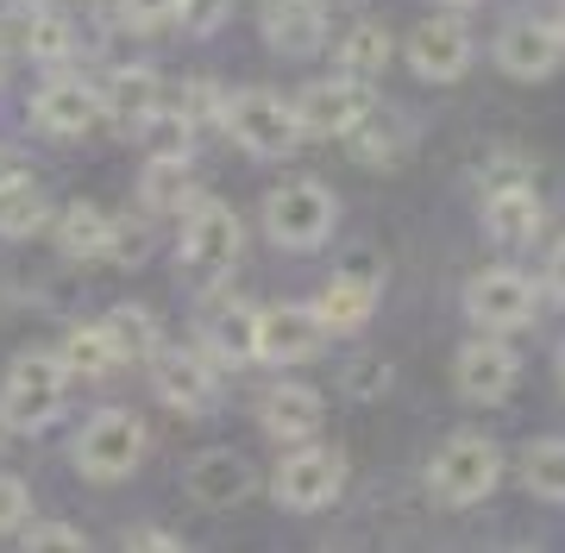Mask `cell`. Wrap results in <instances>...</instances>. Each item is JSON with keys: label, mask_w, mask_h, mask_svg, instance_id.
Segmentation results:
<instances>
[{"label": "cell", "mask_w": 565, "mask_h": 553, "mask_svg": "<svg viewBox=\"0 0 565 553\" xmlns=\"http://www.w3.org/2000/svg\"><path fill=\"white\" fill-rule=\"evenodd\" d=\"M497 485H503V447H497L484 428L446 434L440 447H434V459H427V491H434V503H446V510H471V503H484Z\"/></svg>", "instance_id": "1"}, {"label": "cell", "mask_w": 565, "mask_h": 553, "mask_svg": "<svg viewBox=\"0 0 565 553\" xmlns=\"http://www.w3.org/2000/svg\"><path fill=\"white\" fill-rule=\"evenodd\" d=\"M70 359L63 352H20L13 365H7V384H0V422L13 434H44L51 422L63 415V396H70Z\"/></svg>", "instance_id": "2"}, {"label": "cell", "mask_w": 565, "mask_h": 553, "mask_svg": "<svg viewBox=\"0 0 565 553\" xmlns=\"http://www.w3.org/2000/svg\"><path fill=\"white\" fill-rule=\"evenodd\" d=\"M221 126L233 132V145H239L245 158H258V164L296 158V145L308 139L302 120H296V102H282L270 88H239V95H226Z\"/></svg>", "instance_id": "3"}, {"label": "cell", "mask_w": 565, "mask_h": 553, "mask_svg": "<svg viewBox=\"0 0 565 553\" xmlns=\"http://www.w3.org/2000/svg\"><path fill=\"white\" fill-rule=\"evenodd\" d=\"M345 478H352V466H345L340 447L302 440V447H282L277 471H270V497H277V510H289V515H321V510L340 503Z\"/></svg>", "instance_id": "4"}, {"label": "cell", "mask_w": 565, "mask_h": 553, "mask_svg": "<svg viewBox=\"0 0 565 553\" xmlns=\"http://www.w3.org/2000/svg\"><path fill=\"white\" fill-rule=\"evenodd\" d=\"M333 226H340V195L315 177H289L282 189L264 195V233H270V246L282 252H315L333 240Z\"/></svg>", "instance_id": "5"}, {"label": "cell", "mask_w": 565, "mask_h": 553, "mask_svg": "<svg viewBox=\"0 0 565 553\" xmlns=\"http://www.w3.org/2000/svg\"><path fill=\"white\" fill-rule=\"evenodd\" d=\"M239 246H245V226H239V208L221 202V195H202L189 202L182 214V233H177V258L195 284H214L226 270L239 265Z\"/></svg>", "instance_id": "6"}, {"label": "cell", "mask_w": 565, "mask_h": 553, "mask_svg": "<svg viewBox=\"0 0 565 553\" xmlns=\"http://www.w3.org/2000/svg\"><path fill=\"white\" fill-rule=\"evenodd\" d=\"M465 321L484 333H522L534 328V315H541V284L515 265H490V270H471L465 277Z\"/></svg>", "instance_id": "7"}, {"label": "cell", "mask_w": 565, "mask_h": 553, "mask_svg": "<svg viewBox=\"0 0 565 553\" xmlns=\"http://www.w3.org/2000/svg\"><path fill=\"white\" fill-rule=\"evenodd\" d=\"M522 384V352L509 347V333H471L459 352H452V390H459L465 403H478V410H497L509 403Z\"/></svg>", "instance_id": "8"}, {"label": "cell", "mask_w": 565, "mask_h": 553, "mask_svg": "<svg viewBox=\"0 0 565 553\" xmlns=\"http://www.w3.org/2000/svg\"><path fill=\"white\" fill-rule=\"evenodd\" d=\"M145 459V422L132 410H102L76 434V471L95 485H120Z\"/></svg>", "instance_id": "9"}, {"label": "cell", "mask_w": 565, "mask_h": 553, "mask_svg": "<svg viewBox=\"0 0 565 553\" xmlns=\"http://www.w3.org/2000/svg\"><path fill=\"white\" fill-rule=\"evenodd\" d=\"M145 365H151V390H158L170 410L214 415V403H221V365L202 347H158Z\"/></svg>", "instance_id": "10"}, {"label": "cell", "mask_w": 565, "mask_h": 553, "mask_svg": "<svg viewBox=\"0 0 565 553\" xmlns=\"http://www.w3.org/2000/svg\"><path fill=\"white\" fill-rule=\"evenodd\" d=\"M403 63L422 83H459L465 70L478 63V39H471V25H465L459 13H434V20H422L408 32Z\"/></svg>", "instance_id": "11"}, {"label": "cell", "mask_w": 565, "mask_h": 553, "mask_svg": "<svg viewBox=\"0 0 565 553\" xmlns=\"http://www.w3.org/2000/svg\"><path fill=\"white\" fill-rule=\"evenodd\" d=\"M490 57H497V70H503L509 83H546V76H559L565 39H559V25L553 20L515 13V20H503V32H497V44H490Z\"/></svg>", "instance_id": "12"}, {"label": "cell", "mask_w": 565, "mask_h": 553, "mask_svg": "<svg viewBox=\"0 0 565 553\" xmlns=\"http://www.w3.org/2000/svg\"><path fill=\"white\" fill-rule=\"evenodd\" d=\"M371 107H377L371 83L340 70V76H321V83H308L302 95H296V120H302L308 139H345Z\"/></svg>", "instance_id": "13"}, {"label": "cell", "mask_w": 565, "mask_h": 553, "mask_svg": "<svg viewBox=\"0 0 565 553\" xmlns=\"http://www.w3.org/2000/svg\"><path fill=\"white\" fill-rule=\"evenodd\" d=\"M327 347V321L315 302L258 308V365H308Z\"/></svg>", "instance_id": "14"}, {"label": "cell", "mask_w": 565, "mask_h": 553, "mask_svg": "<svg viewBox=\"0 0 565 553\" xmlns=\"http://www.w3.org/2000/svg\"><path fill=\"white\" fill-rule=\"evenodd\" d=\"M182 491L195 497L202 510H239L245 497L258 491V471H252V459L233 447H207L189 459V478H182Z\"/></svg>", "instance_id": "15"}, {"label": "cell", "mask_w": 565, "mask_h": 553, "mask_svg": "<svg viewBox=\"0 0 565 553\" xmlns=\"http://www.w3.org/2000/svg\"><path fill=\"white\" fill-rule=\"evenodd\" d=\"M377 302H384V270H377V265H345V270H333V277L321 284V296H315L327 333H359L364 321L377 315Z\"/></svg>", "instance_id": "16"}, {"label": "cell", "mask_w": 565, "mask_h": 553, "mask_svg": "<svg viewBox=\"0 0 565 553\" xmlns=\"http://www.w3.org/2000/svg\"><path fill=\"white\" fill-rule=\"evenodd\" d=\"M32 120L44 132H57V139H82V132H95L107 120L102 107V88L82 83V76H51V83L32 95Z\"/></svg>", "instance_id": "17"}, {"label": "cell", "mask_w": 565, "mask_h": 553, "mask_svg": "<svg viewBox=\"0 0 565 553\" xmlns=\"http://www.w3.org/2000/svg\"><path fill=\"white\" fill-rule=\"evenodd\" d=\"M327 422V396L315 384H277L258 396V428L277 440V447H302L315 440Z\"/></svg>", "instance_id": "18"}, {"label": "cell", "mask_w": 565, "mask_h": 553, "mask_svg": "<svg viewBox=\"0 0 565 553\" xmlns=\"http://www.w3.org/2000/svg\"><path fill=\"white\" fill-rule=\"evenodd\" d=\"M478 221H484V240L497 252H527L534 240H541V226H546V202H541L534 183L503 189V195H484V202H478Z\"/></svg>", "instance_id": "19"}, {"label": "cell", "mask_w": 565, "mask_h": 553, "mask_svg": "<svg viewBox=\"0 0 565 553\" xmlns=\"http://www.w3.org/2000/svg\"><path fill=\"white\" fill-rule=\"evenodd\" d=\"M264 44L277 57H315L327 44V7L321 0H264Z\"/></svg>", "instance_id": "20"}, {"label": "cell", "mask_w": 565, "mask_h": 553, "mask_svg": "<svg viewBox=\"0 0 565 553\" xmlns=\"http://www.w3.org/2000/svg\"><path fill=\"white\" fill-rule=\"evenodd\" d=\"M202 352L221 371L258 365V308H252V302L214 308V315H207V328H202Z\"/></svg>", "instance_id": "21"}, {"label": "cell", "mask_w": 565, "mask_h": 553, "mask_svg": "<svg viewBox=\"0 0 565 553\" xmlns=\"http://www.w3.org/2000/svg\"><path fill=\"white\" fill-rule=\"evenodd\" d=\"M345 145L359 151V164L371 170H396L408 158V145H415V120H403L396 107H371L352 132H345Z\"/></svg>", "instance_id": "22"}, {"label": "cell", "mask_w": 565, "mask_h": 553, "mask_svg": "<svg viewBox=\"0 0 565 553\" xmlns=\"http://www.w3.org/2000/svg\"><path fill=\"white\" fill-rule=\"evenodd\" d=\"M102 107H107V120H120V126L139 132V120H151V114L163 107V76L145 70V63H120V70L102 83Z\"/></svg>", "instance_id": "23"}, {"label": "cell", "mask_w": 565, "mask_h": 553, "mask_svg": "<svg viewBox=\"0 0 565 553\" xmlns=\"http://www.w3.org/2000/svg\"><path fill=\"white\" fill-rule=\"evenodd\" d=\"M107 246H114V214L102 202H70L57 214V252L76 258V265H107Z\"/></svg>", "instance_id": "24"}, {"label": "cell", "mask_w": 565, "mask_h": 553, "mask_svg": "<svg viewBox=\"0 0 565 553\" xmlns=\"http://www.w3.org/2000/svg\"><path fill=\"white\" fill-rule=\"evenodd\" d=\"M390 57H396V39H390L384 20H359L345 25L340 44H333V63H340L345 76H364V83H377L390 70Z\"/></svg>", "instance_id": "25"}, {"label": "cell", "mask_w": 565, "mask_h": 553, "mask_svg": "<svg viewBox=\"0 0 565 553\" xmlns=\"http://www.w3.org/2000/svg\"><path fill=\"white\" fill-rule=\"evenodd\" d=\"M515 459H522L527 497H541V503H559V510H565V434H541V440H527Z\"/></svg>", "instance_id": "26"}, {"label": "cell", "mask_w": 565, "mask_h": 553, "mask_svg": "<svg viewBox=\"0 0 565 553\" xmlns=\"http://www.w3.org/2000/svg\"><path fill=\"white\" fill-rule=\"evenodd\" d=\"M189 189H195L189 158H151L139 177V208L145 214H177V208H189Z\"/></svg>", "instance_id": "27"}, {"label": "cell", "mask_w": 565, "mask_h": 553, "mask_svg": "<svg viewBox=\"0 0 565 553\" xmlns=\"http://www.w3.org/2000/svg\"><path fill=\"white\" fill-rule=\"evenodd\" d=\"M20 51L32 63H70V57H76V25L63 20V13H51V7H25Z\"/></svg>", "instance_id": "28"}, {"label": "cell", "mask_w": 565, "mask_h": 553, "mask_svg": "<svg viewBox=\"0 0 565 553\" xmlns=\"http://www.w3.org/2000/svg\"><path fill=\"white\" fill-rule=\"evenodd\" d=\"M44 221H51V202H44V189L32 177L0 183V240H32Z\"/></svg>", "instance_id": "29"}, {"label": "cell", "mask_w": 565, "mask_h": 553, "mask_svg": "<svg viewBox=\"0 0 565 553\" xmlns=\"http://www.w3.org/2000/svg\"><path fill=\"white\" fill-rule=\"evenodd\" d=\"M63 359H70V371H82V377H107L114 365H126L120 347H114V333H107V321L70 328V340H63Z\"/></svg>", "instance_id": "30"}, {"label": "cell", "mask_w": 565, "mask_h": 553, "mask_svg": "<svg viewBox=\"0 0 565 553\" xmlns=\"http://www.w3.org/2000/svg\"><path fill=\"white\" fill-rule=\"evenodd\" d=\"M107 333H114V347H120V359H151V352L163 347V328L158 315L139 302H120L114 315H107Z\"/></svg>", "instance_id": "31"}, {"label": "cell", "mask_w": 565, "mask_h": 553, "mask_svg": "<svg viewBox=\"0 0 565 553\" xmlns=\"http://www.w3.org/2000/svg\"><path fill=\"white\" fill-rule=\"evenodd\" d=\"M139 145H145V158H189L195 151V126L182 120V107L163 102L151 120H139Z\"/></svg>", "instance_id": "32"}, {"label": "cell", "mask_w": 565, "mask_h": 553, "mask_svg": "<svg viewBox=\"0 0 565 553\" xmlns=\"http://www.w3.org/2000/svg\"><path fill=\"white\" fill-rule=\"evenodd\" d=\"M390 384H396V371H390L384 352H359V359H345V371H340V390L352 403H377Z\"/></svg>", "instance_id": "33"}, {"label": "cell", "mask_w": 565, "mask_h": 553, "mask_svg": "<svg viewBox=\"0 0 565 553\" xmlns=\"http://www.w3.org/2000/svg\"><path fill=\"white\" fill-rule=\"evenodd\" d=\"M163 102L182 107V120H189V126H207V120H221V114H226V88L207 83V76H189L182 88H163Z\"/></svg>", "instance_id": "34"}, {"label": "cell", "mask_w": 565, "mask_h": 553, "mask_svg": "<svg viewBox=\"0 0 565 553\" xmlns=\"http://www.w3.org/2000/svg\"><path fill=\"white\" fill-rule=\"evenodd\" d=\"M527 183H534V164H527L522 151H490L484 164H478V202L503 195V189H527Z\"/></svg>", "instance_id": "35"}, {"label": "cell", "mask_w": 565, "mask_h": 553, "mask_svg": "<svg viewBox=\"0 0 565 553\" xmlns=\"http://www.w3.org/2000/svg\"><path fill=\"white\" fill-rule=\"evenodd\" d=\"M145 258H151V221H114L107 265H145Z\"/></svg>", "instance_id": "36"}, {"label": "cell", "mask_w": 565, "mask_h": 553, "mask_svg": "<svg viewBox=\"0 0 565 553\" xmlns=\"http://www.w3.org/2000/svg\"><path fill=\"white\" fill-rule=\"evenodd\" d=\"M25 515H32V491H25V478L0 471V534H13Z\"/></svg>", "instance_id": "37"}, {"label": "cell", "mask_w": 565, "mask_h": 553, "mask_svg": "<svg viewBox=\"0 0 565 553\" xmlns=\"http://www.w3.org/2000/svg\"><path fill=\"white\" fill-rule=\"evenodd\" d=\"M114 7H120V13H126L132 25H145V32H151V25L182 20V0H114Z\"/></svg>", "instance_id": "38"}, {"label": "cell", "mask_w": 565, "mask_h": 553, "mask_svg": "<svg viewBox=\"0 0 565 553\" xmlns=\"http://www.w3.org/2000/svg\"><path fill=\"white\" fill-rule=\"evenodd\" d=\"M32 553H51V547H82V529H70V522H32V529L20 534Z\"/></svg>", "instance_id": "39"}, {"label": "cell", "mask_w": 565, "mask_h": 553, "mask_svg": "<svg viewBox=\"0 0 565 553\" xmlns=\"http://www.w3.org/2000/svg\"><path fill=\"white\" fill-rule=\"evenodd\" d=\"M226 20V0H182V25L189 32H214Z\"/></svg>", "instance_id": "40"}, {"label": "cell", "mask_w": 565, "mask_h": 553, "mask_svg": "<svg viewBox=\"0 0 565 553\" xmlns=\"http://www.w3.org/2000/svg\"><path fill=\"white\" fill-rule=\"evenodd\" d=\"M120 547H158V553H170V547H182V534H170V529H126Z\"/></svg>", "instance_id": "41"}, {"label": "cell", "mask_w": 565, "mask_h": 553, "mask_svg": "<svg viewBox=\"0 0 565 553\" xmlns=\"http://www.w3.org/2000/svg\"><path fill=\"white\" fill-rule=\"evenodd\" d=\"M541 289L565 302V240H553V252H546V277H541Z\"/></svg>", "instance_id": "42"}, {"label": "cell", "mask_w": 565, "mask_h": 553, "mask_svg": "<svg viewBox=\"0 0 565 553\" xmlns=\"http://www.w3.org/2000/svg\"><path fill=\"white\" fill-rule=\"evenodd\" d=\"M20 177V164H13V151H0V183H13Z\"/></svg>", "instance_id": "43"}, {"label": "cell", "mask_w": 565, "mask_h": 553, "mask_svg": "<svg viewBox=\"0 0 565 553\" xmlns=\"http://www.w3.org/2000/svg\"><path fill=\"white\" fill-rule=\"evenodd\" d=\"M553 377H559V390H565V347H559V359H553Z\"/></svg>", "instance_id": "44"}, {"label": "cell", "mask_w": 565, "mask_h": 553, "mask_svg": "<svg viewBox=\"0 0 565 553\" xmlns=\"http://www.w3.org/2000/svg\"><path fill=\"white\" fill-rule=\"evenodd\" d=\"M553 25H559V39H565V0H559V13H553Z\"/></svg>", "instance_id": "45"}, {"label": "cell", "mask_w": 565, "mask_h": 553, "mask_svg": "<svg viewBox=\"0 0 565 553\" xmlns=\"http://www.w3.org/2000/svg\"><path fill=\"white\" fill-rule=\"evenodd\" d=\"M20 7H51V0H20Z\"/></svg>", "instance_id": "46"}, {"label": "cell", "mask_w": 565, "mask_h": 553, "mask_svg": "<svg viewBox=\"0 0 565 553\" xmlns=\"http://www.w3.org/2000/svg\"><path fill=\"white\" fill-rule=\"evenodd\" d=\"M0 70H7V39H0Z\"/></svg>", "instance_id": "47"}, {"label": "cell", "mask_w": 565, "mask_h": 553, "mask_svg": "<svg viewBox=\"0 0 565 553\" xmlns=\"http://www.w3.org/2000/svg\"><path fill=\"white\" fill-rule=\"evenodd\" d=\"M0 434H13V428H7V422H0Z\"/></svg>", "instance_id": "48"}, {"label": "cell", "mask_w": 565, "mask_h": 553, "mask_svg": "<svg viewBox=\"0 0 565 553\" xmlns=\"http://www.w3.org/2000/svg\"><path fill=\"white\" fill-rule=\"evenodd\" d=\"M321 7H333V0H321Z\"/></svg>", "instance_id": "49"}]
</instances>
